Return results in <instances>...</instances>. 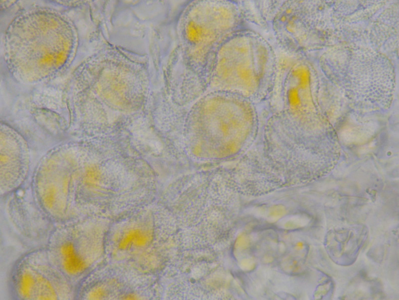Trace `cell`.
Returning <instances> with one entry per match:
<instances>
[{"instance_id": "cell-1", "label": "cell", "mask_w": 399, "mask_h": 300, "mask_svg": "<svg viewBox=\"0 0 399 300\" xmlns=\"http://www.w3.org/2000/svg\"><path fill=\"white\" fill-rule=\"evenodd\" d=\"M269 44L250 33L235 34L214 58L212 86L218 90L254 94L272 86L275 58Z\"/></svg>"}, {"instance_id": "cell-2", "label": "cell", "mask_w": 399, "mask_h": 300, "mask_svg": "<svg viewBox=\"0 0 399 300\" xmlns=\"http://www.w3.org/2000/svg\"><path fill=\"white\" fill-rule=\"evenodd\" d=\"M108 221L90 215L54 224L45 245L52 261L76 289L102 264L105 255Z\"/></svg>"}, {"instance_id": "cell-3", "label": "cell", "mask_w": 399, "mask_h": 300, "mask_svg": "<svg viewBox=\"0 0 399 300\" xmlns=\"http://www.w3.org/2000/svg\"><path fill=\"white\" fill-rule=\"evenodd\" d=\"M8 287L15 300H75L76 288L52 261L45 247L31 249L15 261Z\"/></svg>"}]
</instances>
